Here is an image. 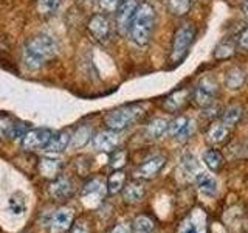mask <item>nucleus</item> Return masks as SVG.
I'll use <instances>...</instances> for the list:
<instances>
[{"instance_id":"72a5a7b5","label":"nucleus","mask_w":248,"mask_h":233,"mask_svg":"<svg viewBox=\"0 0 248 233\" xmlns=\"http://www.w3.org/2000/svg\"><path fill=\"white\" fill-rule=\"evenodd\" d=\"M182 165H183V169H185V173H188L191 176H196L199 171H200V166H199V162L197 159L194 157V155L191 154H186L183 160H182Z\"/></svg>"},{"instance_id":"f3484780","label":"nucleus","mask_w":248,"mask_h":233,"mask_svg":"<svg viewBox=\"0 0 248 233\" xmlns=\"http://www.w3.org/2000/svg\"><path fill=\"white\" fill-rule=\"evenodd\" d=\"M73 183L68 179L61 177L58 181H54L50 186V194L54 199H67L73 194Z\"/></svg>"},{"instance_id":"6ab92c4d","label":"nucleus","mask_w":248,"mask_h":233,"mask_svg":"<svg viewBox=\"0 0 248 233\" xmlns=\"http://www.w3.org/2000/svg\"><path fill=\"white\" fill-rule=\"evenodd\" d=\"M61 169H62V162L58 159L45 157V159H41V163H39V171H41V174L46 179L58 177Z\"/></svg>"},{"instance_id":"9b49d317","label":"nucleus","mask_w":248,"mask_h":233,"mask_svg":"<svg viewBox=\"0 0 248 233\" xmlns=\"http://www.w3.org/2000/svg\"><path fill=\"white\" fill-rule=\"evenodd\" d=\"M165 165H166V157L155 155V157H151L149 160H146L143 165L138 166V169L135 171V176L140 179H154Z\"/></svg>"},{"instance_id":"c756f323","label":"nucleus","mask_w":248,"mask_h":233,"mask_svg":"<svg viewBox=\"0 0 248 233\" xmlns=\"http://www.w3.org/2000/svg\"><path fill=\"white\" fill-rule=\"evenodd\" d=\"M92 137V128L89 126H81L75 131V134L72 135V140H70V143L75 148H81L84 146L85 143L89 142Z\"/></svg>"},{"instance_id":"2f4dec72","label":"nucleus","mask_w":248,"mask_h":233,"mask_svg":"<svg viewBox=\"0 0 248 233\" xmlns=\"http://www.w3.org/2000/svg\"><path fill=\"white\" fill-rule=\"evenodd\" d=\"M236 51V45L231 41H223L222 44L217 45V49L214 51V58L216 59H228L231 58Z\"/></svg>"},{"instance_id":"e433bc0d","label":"nucleus","mask_w":248,"mask_h":233,"mask_svg":"<svg viewBox=\"0 0 248 233\" xmlns=\"http://www.w3.org/2000/svg\"><path fill=\"white\" fill-rule=\"evenodd\" d=\"M237 45L242 50H248V25L239 33V36H237Z\"/></svg>"},{"instance_id":"c85d7f7f","label":"nucleus","mask_w":248,"mask_h":233,"mask_svg":"<svg viewBox=\"0 0 248 233\" xmlns=\"http://www.w3.org/2000/svg\"><path fill=\"white\" fill-rule=\"evenodd\" d=\"M124 182H126V174H124L123 171H115L113 174H110V177H108V181L106 183L107 191L110 194L118 193L120 190H123Z\"/></svg>"},{"instance_id":"ddd939ff","label":"nucleus","mask_w":248,"mask_h":233,"mask_svg":"<svg viewBox=\"0 0 248 233\" xmlns=\"http://www.w3.org/2000/svg\"><path fill=\"white\" fill-rule=\"evenodd\" d=\"M231 134V128L227 126L225 123L222 121H217L213 123L211 126L208 129V134H206V140L211 145H223L228 142Z\"/></svg>"},{"instance_id":"7ed1b4c3","label":"nucleus","mask_w":248,"mask_h":233,"mask_svg":"<svg viewBox=\"0 0 248 233\" xmlns=\"http://www.w3.org/2000/svg\"><path fill=\"white\" fill-rule=\"evenodd\" d=\"M194 39H196V27L192 23H183V25L177 28V31L174 33L172 45H170V54H169V61L174 66L180 64L186 58Z\"/></svg>"},{"instance_id":"b1692460","label":"nucleus","mask_w":248,"mask_h":233,"mask_svg":"<svg viewBox=\"0 0 248 233\" xmlns=\"http://www.w3.org/2000/svg\"><path fill=\"white\" fill-rule=\"evenodd\" d=\"M168 126H169V121L166 118H154L147 124L146 132L151 138H160L168 131Z\"/></svg>"},{"instance_id":"f03ea898","label":"nucleus","mask_w":248,"mask_h":233,"mask_svg":"<svg viewBox=\"0 0 248 233\" xmlns=\"http://www.w3.org/2000/svg\"><path fill=\"white\" fill-rule=\"evenodd\" d=\"M155 20H157V14H155L152 3L140 2L127 31L135 45L144 47L149 44L155 28Z\"/></svg>"},{"instance_id":"bb28decb","label":"nucleus","mask_w":248,"mask_h":233,"mask_svg":"<svg viewBox=\"0 0 248 233\" xmlns=\"http://www.w3.org/2000/svg\"><path fill=\"white\" fill-rule=\"evenodd\" d=\"M203 221L205 217H202V221H199L197 215H192L182 224L178 233H203Z\"/></svg>"},{"instance_id":"c9c22d12","label":"nucleus","mask_w":248,"mask_h":233,"mask_svg":"<svg viewBox=\"0 0 248 233\" xmlns=\"http://www.w3.org/2000/svg\"><path fill=\"white\" fill-rule=\"evenodd\" d=\"M120 3H121V0H99V6L107 13L116 11V8H118Z\"/></svg>"},{"instance_id":"2eb2a0df","label":"nucleus","mask_w":248,"mask_h":233,"mask_svg":"<svg viewBox=\"0 0 248 233\" xmlns=\"http://www.w3.org/2000/svg\"><path fill=\"white\" fill-rule=\"evenodd\" d=\"M70 140H72V134L68 131H59L58 134L51 135L48 140V143L45 145L44 151L45 152H62L67 150V146L70 145Z\"/></svg>"},{"instance_id":"1a4fd4ad","label":"nucleus","mask_w":248,"mask_h":233,"mask_svg":"<svg viewBox=\"0 0 248 233\" xmlns=\"http://www.w3.org/2000/svg\"><path fill=\"white\" fill-rule=\"evenodd\" d=\"M120 143V135L115 131H101L96 135H93L92 145L99 152H112Z\"/></svg>"},{"instance_id":"0eeeda50","label":"nucleus","mask_w":248,"mask_h":233,"mask_svg":"<svg viewBox=\"0 0 248 233\" xmlns=\"http://www.w3.org/2000/svg\"><path fill=\"white\" fill-rule=\"evenodd\" d=\"M51 131L45 128H37L28 131L25 137L22 138V146L27 151H36V150H44L45 145L48 143L51 138Z\"/></svg>"},{"instance_id":"a878e982","label":"nucleus","mask_w":248,"mask_h":233,"mask_svg":"<svg viewBox=\"0 0 248 233\" xmlns=\"http://www.w3.org/2000/svg\"><path fill=\"white\" fill-rule=\"evenodd\" d=\"M143 196H144V188L137 182H132L124 188V199L129 204H137V202L143 199Z\"/></svg>"},{"instance_id":"aec40b11","label":"nucleus","mask_w":248,"mask_h":233,"mask_svg":"<svg viewBox=\"0 0 248 233\" xmlns=\"http://www.w3.org/2000/svg\"><path fill=\"white\" fill-rule=\"evenodd\" d=\"M27 210V198L25 194L20 191L13 193L10 198H8V212L14 216H22Z\"/></svg>"},{"instance_id":"39448f33","label":"nucleus","mask_w":248,"mask_h":233,"mask_svg":"<svg viewBox=\"0 0 248 233\" xmlns=\"http://www.w3.org/2000/svg\"><path fill=\"white\" fill-rule=\"evenodd\" d=\"M219 85L213 76H203L192 90V100L199 107H208L217 97Z\"/></svg>"},{"instance_id":"393cba45","label":"nucleus","mask_w":248,"mask_h":233,"mask_svg":"<svg viewBox=\"0 0 248 233\" xmlns=\"http://www.w3.org/2000/svg\"><path fill=\"white\" fill-rule=\"evenodd\" d=\"M203 162H205V165L213 171V173H217V171H219L223 165V157L219 151L208 150L203 152Z\"/></svg>"},{"instance_id":"423d86ee","label":"nucleus","mask_w":248,"mask_h":233,"mask_svg":"<svg viewBox=\"0 0 248 233\" xmlns=\"http://www.w3.org/2000/svg\"><path fill=\"white\" fill-rule=\"evenodd\" d=\"M87 30L90 36L99 44H107L112 37V23L106 14L92 16L87 23Z\"/></svg>"},{"instance_id":"7c9ffc66","label":"nucleus","mask_w":248,"mask_h":233,"mask_svg":"<svg viewBox=\"0 0 248 233\" xmlns=\"http://www.w3.org/2000/svg\"><path fill=\"white\" fill-rule=\"evenodd\" d=\"M16 128H17V123L2 116L0 118V138H16Z\"/></svg>"},{"instance_id":"a211bd4d","label":"nucleus","mask_w":248,"mask_h":233,"mask_svg":"<svg viewBox=\"0 0 248 233\" xmlns=\"http://www.w3.org/2000/svg\"><path fill=\"white\" fill-rule=\"evenodd\" d=\"M107 191V186L106 183L103 182V179H92V181L84 186L82 190V198L84 199H89V198H95V199H101L106 194Z\"/></svg>"},{"instance_id":"5701e85b","label":"nucleus","mask_w":248,"mask_h":233,"mask_svg":"<svg viewBox=\"0 0 248 233\" xmlns=\"http://www.w3.org/2000/svg\"><path fill=\"white\" fill-rule=\"evenodd\" d=\"M225 83H227V87L228 89H240L245 83V73L242 68L239 67H232L230 72L227 73V80H225Z\"/></svg>"},{"instance_id":"58836bf2","label":"nucleus","mask_w":248,"mask_h":233,"mask_svg":"<svg viewBox=\"0 0 248 233\" xmlns=\"http://www.w3.org/2000/svg\"><path fill=\"white\" fill-rule=\"evenodd\" d=\"M112 233H132L130 232V225H127V224H120V225H116V227L112 230Z\"/></svg>"},{"instance_id":"6e6552de","label":"nucleus","mask_w":248,"mask_h":233,"mask_svg":"<svg viewBox=\"0 0 248 233\" xmlns=\"http://www.w3.org/2000/svg\"><path fill=\"white\" fill-rule=\"evenodd\" d=\"M138 3V0H121V3L116 8V27H118L121 33H127L129 31V25L135 14Z\"/></svg>"},{"instance_id":"4468645a","label":"nucleus","mask_w":248,"mask_h":233,"mask_svg":"<svg viewBox=\"0 0 248 233\" xmlns=\"http://www.w3.org/2000/svg\"><path fill=\"white\" fill-rule=\"evenodd\" d=\"M189 98V90L188 89H178L175 92H172L170 95L163 101V107L169 112H177L188 103Z\"/></svg>"},{"instance_id":"473e14b6","label":"nucleus","mask_w":248,"mask_h":233,"mask_svg":"<svg viewBox=\"0 0 248 233\" xmlns=\"http://www.w3.org/2000/svg\"><path fill=\"white\" fill-rule=\"evenodd\" d=\"M61 0H37V11L41 13L44 17L54 14V11L59 8Z\"/></svg>"},{"instance_id":"dca6fc26","label":"nucleus","mask_w":248,"mask_h":233,"mask_svg":"<svg viewBox=\"0 0 248 233\" xmlns=\"http://www.w3.org/2000/svg\"><path fill=\"white\" fill-rule=\"evenodd\" d=\"M194 181H196V185L197 188L202 194H205V196H214L217 193V182L216 179L205 173V171H199V173L194 176Z\"/></svg>"},{"instance_id":"4c0bfd02","label":"nucleus","mask_w":248,"mask_h":233,"mask_svg":"<svg viewBox=\"0 0 248 233\" xmlns=\"http://www.w3.org/2000/svg\"><path fill=\"white\" fill-rule=\"evenodd\" d=\"M70 233H89V229H87V225H85V224L78 222L72 227V232H70Z\"/></svg>"},{"instance_id":"412c9836","label":"nucleus","mask_w":248,"mask_h":233,"mask_svg":"<svg viewBox=\"0 0 248 233\" xmlns=\"http://www.w3.org/2000/svg\"><path fill=\"white\" fill-rule=\"evenodd\" d=\"M242 115H244V109L242 106H239V104H231L228 106L227 109L223 111L222 114V123H225L227 126L232 128V126H236V124L240 121V118H242Z\"/></svg>"},{"instance_id":"cd10ccee","label":"nucleus","mask_w":248,"mask_h":233,"mask_svg":"<svg viewBox=\"0 0 248 233\" xmlns=\"http://www.w3.org/2000/svg\"><path fill=\"white\" fill-rule=\"evenodd\" d=\"M152 230H154V221L149 216L144 215L135 217V221L130 227L132 233H152Z\"/></svg>"},{"instance_id":"ea45409f","label":"nucleus","mask_w":248,"mask_h":233,"mask_svg":"<svg viewBox=\"0 0 248 233\" xmlns=\"http://www.w3.org/2000/svg\"><path fill=\"white\" fill-rule=\"evenodd\" d=\"M240 10H242V14L245 17H248V0H242V3H240Z\"/></svg>"},{"instance_id":"9d476101","label":"nucleus","mask_w":248,"mask_h":233,"mask_svg":"<svg viewBox=\"0 0 248 233\" xmlns=\"http://www.w3.org/2000/svg\"><path fill=\"white\" fill-rule=\"evenodd\" d=\"M168 131L172 138L178 140V142H185L191 137L192 132V123L188 116H177L175 120L169 123Z\"/></svg>"},{"instance_id":"f704fd0d","label":"nucleus","mask_w":248,"mask_h":233,"mask_svg":"<svg viewBox=\"0 0 248 233\" xmlns=\"http://www.w3.org/2000/svg\"><path fill=\"white\" fill-rule=\"evenodd\" d=\"M126 157L127 155L124 151H120V150L112 151L110 159H108V165H110L113 169H120L121 166L126 165Z\"/></svg>"},{"instance_id":"f8f14e48","label":"nucleus","mask_w":248,"mask_h":233,"mask_svg":"<svg viewBox=\"0 0 248 233\" xmlns=\"http://www.w3.org/2000/svg\"><path fill=\"white\" fill-rule=\"evenodd\" d=\"M73 222V212L70 208H59L53 215L50 222V232L51 233H64L70 229Z\"/></svg>"},{"instance_id":"20e7f679","label":"nucleus","mask_w":248,"mask_h":233,"mask_svg":"<svg viewBox=\"0 0 248 233\" xmlns=\"http://www.w3.org/2000/svg\"><path fill=\"white\" fill-rule=\"evenodd\" d=\"M143 106L141 104H132V106H123L120 109L108 112L106 116V126L115 132L124 131L129 128L132 123H135L140 116L143 115Z\"/></svg>"},{"instance_id":"f257e3e1","label":"nucleus","mask_w":248,"mask_h":233,"mask_svg":"<svg viewBox=\"0 0 248 233\" xmlns=\"http://www.w3.org/2000/svg\"><path fill=\"white\" fill-rule=\"evenodd\" d=\"M58 54V45L50 36L46 34H37L30 37L27 44L23 45V64L30 70H39L44 67L46 62L56 58Z\"/></svg>"},{"instance_id":"4be33fe9","label":"nucleus","mask_w":248,"mask_h":233,"mask_svg":"<svg viewBox=\"0 0 248 233\" xmlns=\"http://www.w3.org/2000/svg\"><path fill=\"white\" fill-rule=\"evenodd\" d=\"M168 10L170 14L177 16V17H182L189 13L191 6H192V0H166Z\"/></svg>"}]
</instances>
